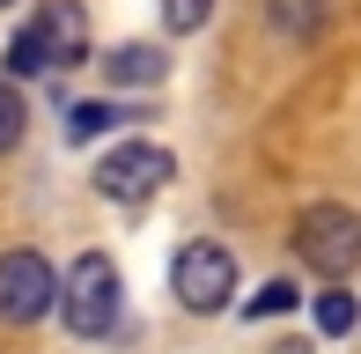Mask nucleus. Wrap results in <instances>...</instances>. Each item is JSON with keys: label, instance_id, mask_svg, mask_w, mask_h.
Here are the masks:
<instances>
[{"label": "nucleus", "instance_id": "1", "mask_svg": "<svg viewBox=\"0 0 361 354\" xmlns=\"http://www.w3.org/2000/svg\"><path fill=\"white\" fill-rule=\"evenodd\" d=\"M59 317H67L74 340H104V332L118 325V266H111L104 251H81L74 273L59 281Z\"/></svg>", "mask_w": 361, "mask_h": 354}, {"label": "nucleus", "instance_id": "2", "mask_svg": "<svg viewBox=\"0 0 361 354\" xmlns=\"http://www.w3.org/2000/svg\"><path fill=\"white\" fill-rule=\"evenodd\" d=\"M295 251H302L310 273H324V281H347L361 266V214L339 200L324 207H302V221H295Z\"/></svg>", "mask_w": 361, "mask_h": 354}, {"label": "nucleus", "instance_id": "3", "mask_svg": "<svg viewBox=\"0 0 361 354\" xmlns=\"http://www.w3.org/2000/svg\"><path fill=\"white\" fill-rule=\"evenodd\" d=\"M170 148H155V140H126V148H111L104 163H96V192L104 200H118V207H140V200H155L162 185H170Z\"/></svg>", "mask_w": 361, "mask_h": 354}, {"label": "nucleus", "instance_id": "4", "mask_svg": "<svg viewBox=\"0 0 361 354\" xmlns=\"http://www.w3.org/2000/svg\"><path fill=\"white\" fill-rule=\"evenodd\" d=\"M170 288H177V303H185L192 317H214V310H228V295H236V259H228L221 244H185L177 266H170Z\"/></svg>", "mask_w": 361, "mask_h": 354}, {"label": "nucleus", "instance_id": "5", "mask_svg": "<svg viewBox=\"0 0 361 354\" xmlns=\"http://www.w3.org/2000/svg\"><path fill=\"white\" fill-rule=\"evenodd\" d=\"M59 303V273L44 251H0V325H37Z\"/></svg>", "mask_w": 361, "mask_h": 354}, {"label": "nucleus", "instance_id": "6", "mask_svg": "<svg viewBox=\"0 0 361 354\" xmlns=\"http://www.w3.org/2000/svg\"><path fill=\"white\" fill-rule=\"evenodd\" d=\"M37 30H44L52 67H81V59H89V15H81V0H44Z\"/></svg>", "mask_w": 361, "mask_h": 354}, {"label": "nucleus", "instance_id": "7", "mask_svg": "<svg viewBox=\"0 0 361 354\" xmlns=\"http://www.w3.org/2000/svg\"><path fill=\"white\" fill-rule=\"evenodd\" d=\"M162 74H170V59H162L155 44H118V52H104V82H118V89H155Z\"/></svg>", "mask_w": 361, "mask_h": 354}, {"label": "nucleus", "instance_id": "8", "mask_svg": "<svg viewBox=\"0 0 361 354\" xmlns=\"http://www.w3.org/2000/svg\"><path fill=\"white\" fill-rule=\"evenodd\" d=\"M324 8H332V0H266V15H273L281 37H310V30L324 23Z\"/></svg>", "mask_w": 361, "mask_h": 354}, {"label": "nucleus", "instance_id": "9", "mask_svg": "<svg viewBox=\"0 0 361 354\" xmlns=\"http://www.w3.org/2000/svg\"><path fill=\"white\" fill-rule=\"evenodd\" d=\"M133 111H118V104H74L67 111V140L81 148V140H96V133H111V126H126Z\"/></svg>", "mask_w": 361, "mask_h": 354}, {"label": "nucleus", "instance_id": "10", "mask_svg": "<svg viewBox=\"0 0 361 354\" xmlns=\"http://www.w3.org/2000/svg\"><path fill=\"white\" fill-rule=\"evenodd\" d=\"M44 67H52V52H44V30L23 23V30L8 37V74H44Z\"/></svg>", "mask_w": 361, "mask_h": 354}, {"label": "nucleus", "instance_id": "11", "mask_svg": "<svg viewBox=\"0 0 361 354\" xmlns=\"http://www.w3.org/2000/svg\"><path fill=\"white\" fill-rule=\"evenodd\" d=\"M354 317H361V303L347 295V288H324V295H317V332L339 340V332H354Z\"/></svg>", "mask_w": 361, "mask_h": 354}, {"label": "nucleus", "instance_id": "12", "mask_svg": "<svg viewBox=\"0 0 361 354\" xmlns=\"http://www.w3.org/2000/svg\"><path fill=\"white\" fill-rule=\"evenodd\" d=\"M23 126H30V111H23V89H15L8 74H0V155H8L15 140H23Z\"/></svg>", "mask_w": 361, "mask_h": 354}, {"label": "nucleus", "instance_id": "13", "mask_svg": "<svg viewBox=\"0 0 361 354\" xmlns=\"http://www.w3.org/2000/svg\"><path fill=\"white\" fill-rule=\"evenodd\" d=\"M207 15H214V0H162V23H170L177 37H192V30H207Z\"/></svg>", "mask_w": 361, "mask_h": 354}, {"label": "nucleus", "instance_id": "14", "mask_svg": "<svg viewBox=\"0 0 361 354\" xmlns=\"http://www.w3.org/2000/svg\"><path fill=\"white\" fill-rule=\"evenodd\" d=\"M295 303H302V295H295V281H266V288L251 295V317H281V310H295Z\"/></svg>", "mask_w": 361, "mask_h": 354}, {"label": "nucleus", "instance_id": "15", "mask_svg": "<svg viewBox=\"0 0 361 354\" xmlns=\"http://www.w3.org/2000/svg\"><path fill=\"white\" fill-rule=\"evenodd\" d=\"M273 354H310V340H281V347H273Z\"/></svg>", "mask_w": 361, "mask_h": 354}, {"label": "nucleus", "instance_id": "16", "mask_svg": "<svg viewBox=\"0 0 361 354\" xmlns=\"http://www.w3.org/2000/svg\"><path fill=\"white\" fill-rule=\"evenodd\" d=\"M0 8H8V0H0Z\"/></svg>", "mask_w": 361, "mask_h": 354}]
</instances>
